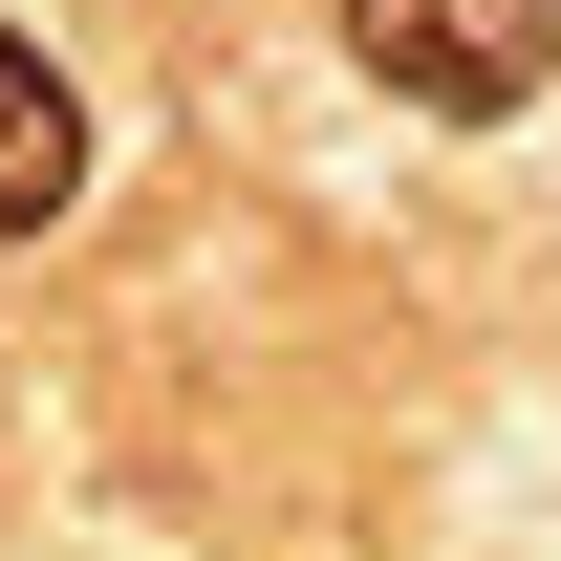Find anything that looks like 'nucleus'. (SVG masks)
<instances>
[{"label": "nucleus", "mask_w": 561, "mask_h": 561, "mask_svg": "<svg viewBox=\"0 0 561 561\" xmlns=\"http://www.w3.org/2000/svg\"><path fill=\"white\" fill-rule=\"evenodd\" d=\"M66 195H87V87L44 66L22 22H0V238H44Z\"/></svg>", "instance_id": "f03ea898"}, {"label": "nucleus", "mask_w": 561, "mask_h": 561, "mask_svg": "<svg viewBox=\"0 0 561 561\" xmlns=\"http://www.w3.org/2000/svg\"><path fill=\"white\" fill-rule=\"evenodd\" d=\"M346 66L432 130H496V108L561 87V0H346Z\"/></svg>", "instance_id": "f257e3e1"}]
</instances>
